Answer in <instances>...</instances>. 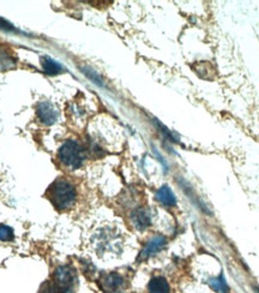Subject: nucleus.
I'll return each mask as SVG.
<instances>
[{"instance_id":"obj_2","label":"nucleus","mask_w":259,"mask_h":293,"mask_svg":"<svg viewBox=\"0 0 259 293\" xmlns=\"http://www.w3.org/2000/svg\"><path fill=\"white\" fill-rule=\"evenodd\" d=\"M58 160L66 169L78 170L85 160V153L83 146L76 139H68L59 148Z\"/></svg>"},{"instance_id":"obj_11","label":"nucleus","mask_w":259,"mask_h":293,"mask_svg":"<svg viewBox=\"0 0 259 293\" xmlns=\"http://www.w3.org/2000/svg\"><path fill=\"white\" fill-rule=\"evenodd\" d=\"M42 68H44L45 72L48 73V75H58V73L62 71V66L58 61H55L51 58L42 59Z\"/></svg>"},{"instance_id":"obj_9","label":"nucleus","mask_w":259,"mask_h":293,"mask_svg":"<svg viewBox=\"0 0 259 293\" xmlns=\"http://www.w3.org/2000/svg\"><path fill=\"white\" fill-rule=\"evenodd\" d=\"M156 200L160 202L161 204L166 205V207H174L177 203L176 195L173 194V191L170 190V187L168 185L161 186L156 193Z\"/></svg>"},{"instance_id":"obj_1","label":"nucleus","mask_w":259,"mask_h":293,"mask_svg":"<svg viewBox=\"0 0 259 293\" xmlns=\"http://www.w3.org/2000/svg\"><path fill=\"white\" fill-rule=\"evenodd\" d=\"M47 197L55 209L60 212H66L71 209L76 203V186L65 178H59L48 187Z\"/></svg>"},{"instance_id":"obj_5","label":"nucleus","mask_w":259,"mask_h":293,"mask_svg":"<svg viewBox=\"0 0 259 293\" xmlns=\"http://www.w3.org/2000/svg\"><path fill=\"white\" fill-rule=\"evenodd\" d=\"M166 244H167L166 237L160 235L153 237V238L145 244V246L143 247L141 253H139L137 261L138 262H143V261L149 260L150 257L154 256V255H156L157 253H160L161 250L164 249Z\"/></svg>"},{"instance_id":"obj_12","label":"nucleus","mask_w":259,"mask_h":293,"mask_svg":"<svg viewBox=\"0 0 259 293\" xmlns=\"http://www.w3.org/2000/svg\"><path fill=\"white\" fill-rule=\"evenodd\" d=\"M210 286H211L213 291L218 293H229V287L228 285L226 284L225 278H223L222 275H220V277L216 279H212V280L210 281Z\"/></svg>"},{"instance_id":"obj_7","label":"nucleus","mask_w":259,"mask_h":293,"mask_svg":"<svg viewBox=\"0 0 259 293\" xmlns=\"http://www.w3.org/2000/svg\"><path fill=\"white\" fill-rule=\"evenodd\" d=\"M131 221L136 228L139 231H144L152 225V214L148 209L139 207L132 212Z\"/></svg>"},{"instance_id":"obj_14","label":"nucleus","mask_w":259,"mask_h":293,"mask_svg":"<svg viewBox=\"0 0 259 293\" xmlns=\"http://www.w3.org/2000/svg\"><path fill=\"white\" fill-rule=\"evenodd\" d=\"M38 293H60V292H59L57 286L53 284V281H47L41 286Z\"/></svg>"},{"instance_id":"obj_8","label":"nucleus","mask_w":259,"mask_h":293,"mask_svg":"<svg viewBox=\"0 0 259 293\" xmlns=\"http://www.w3.org/2000/svg\"><path fill=\"white\" fill-rule=\"evenodd\" d=\"M17 66V59L12 52L5 46L0 45V72L15 69Z\"/></svg>"},{"instance_id":"obj_4","label":"nucleus","mask_w":259,"mask_h":293,"mask_svg":"<svg viewBox=\"0 0 259 293\" xmlns=\"http://www.w3.org/2000/svg\"><path fill=\"white\" fill-rule=\"evenodd\" d=\"M100 287L103 293H125L126 292V280L119 273H108L101 277Z\"/></svg>"},{"instance_id":"obj_10","label":"nucleus","mask_w":259,"mask_h":293,"mask_svg":"<svg viewBox=\"0 0 259 293\" xmlns=\"http://www.w3.org/2000/svg\"><path fill=\"white\" fill-rule=\"evenodd\" d=\"M148 293H170L169 284L163 277H154L148 284Z\"/></svg>"},{"instance_id":"obj_15","label":"nucleus","mask_w":259,"mask_h":293,"mask_svg":"<svg viewBox=\"0 0 259 293\" xmlns=\"http://www.w3.org/2000/svg\"><path fill=\"white\" fill-rule=\"evenodd\" d=\"M0 28L2 29H4V30H8V31H15L16 29L13 28L11 24H10L9 22H6L5 19H3V18H0Z\"/></svg>"},{"instance_id":"obj_6","label":"nucleus","mask_w":259,"mask_h":293,"mask_svg":"<svg viewBox=\"0 0 259 293\" xmlns=\"http://www.w3.org/2000/svg\"><path fill=\"white\" fill-rule=\"evenodd\" d=\"M36 114L38 120L42 124L47 125H53L58 119V111L50 101H41L36 107Z\"/></svg>"},{"instance_id":"obj_13","label":"nucleus","mask_w":259,"mask_h":293,"mask_svg":"<svg viewBox=\"0 0 259 293\" xmlns=\"http://www.w3.org/2000/svg\"><path fill=\"white\" fill-rule=\"evenodd\" d=\"M13 238V229L8 225H0V242H12Z\"/></svg>"},{"instance_id":"obj_3","label":"nucleus","mask_w":259,"mask_h":293,"mask_svg":"<svg viewBox=\"0 0 259 293\" xmlns=\"http://www.w3.org/2000/svg\"><path fill=\"white\" fill-rule=\"evenodd\" d=\"M52 281L60 293H73L77 282L76 270L69 264L58 266L55 268Z\"/></svg>"}]
</instances>
